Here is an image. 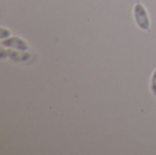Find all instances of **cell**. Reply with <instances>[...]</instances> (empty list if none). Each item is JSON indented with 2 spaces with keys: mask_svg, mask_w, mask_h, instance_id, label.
Here are the masks:
<instances>
[{
  "mask_svg": "<svg viewBox=\"0 0 156 155\" xmlns=\"http://www.w3.org/2000/svg\"><path fill=\"white\" fill-rule=\"evenodd\" d=\"M134 18L137 26L142 30H148L150 27V20L146 9L143 5L137 4L134 6Z\"/></svg>",
  "mask_w": 156,
  "mask_h": 155,
  "instance_id": "obj_1",
  "label": "cell"
},
{
  "mask_svg": "<svg viewBox=\"0 0 156 155\" xmlns=\"http://www.w3.org/2000/svg\"><path fill=\"white\" fill-rule=\"evenodd\" d=\"M151 90H152V92L154 93V95L156 96V69L154 70V72L153 73V76H152V79H151Z\"/></svg>",
  "mask_w": 156,
  "mask_h": 155,
  "instance_id": "obj_4",
  "label": "cell"
},
{
  "mask_svg": "<svg viewBox=\"0 0 156 155\" xmlns=\"http://www.w3.org/2000/svg\"><path fill=\"white\" fill-rule=\"evenodd\" d=\"M1 45L5 48H11L21 51H27L28 49V45L27 42L18 37H12L10 38L4 39L1 42Z\"/></svg>",
  "mask_w": 156,
  "mask_h": 155,
  "instance_id": "obj_2",
  "label": "cell"
},
{
  "mask_svg": "<svg viewBox=\"0 0 156 155\" xmlns=\"http://www.w3.org/2000/svg\"><path fill=\"white\" fill-rule=\"evenodd\" d=\"M10 35H11V32H10L8 29H5V28H4V27H2V28L0 29V38H1L2 40L8 38V37H10Z\"/></svg>",
  "mask_w": 156,
  "mask_h": 155,
  "instance_id": "obj_5",
  "label": "cell"
},
{
  "mask_svg": "<svg viewBox=\"0 0 156 155\" xmlns=\"http://www.w3.org/2000/svg\"><path fill=\"white\" fill-rule=\"evenodd\" d=\"M1 52L5 53V55H4L2 58L5 57H8L15 61H27L30 58L29 53H25L24 51H21V50L16 51V50H11V49H8V50L2 49Z\"/></svg>",
  "mask_w": 156,
  "mask_h": 155,
  "instance_id": "obj_3",
  "label": "cell"
}]
</instances>
